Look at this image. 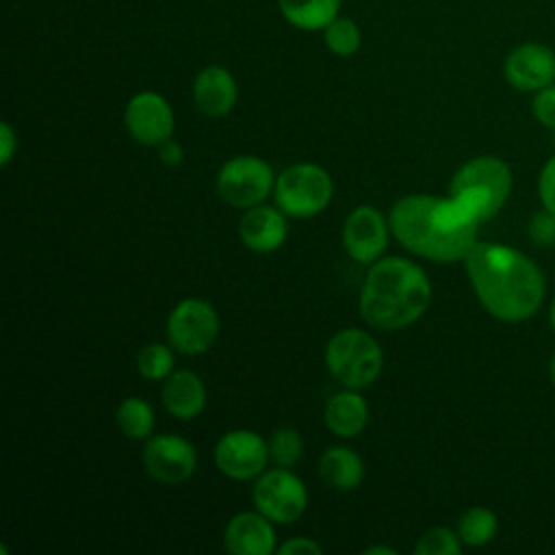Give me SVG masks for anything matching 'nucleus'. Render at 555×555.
Returning a JSON list of instances; mask_svg holds the SVG:
<instances>
[{
	"instance_id": "1",
	"label": "nucleus",
	"mask_w": 555,
	"mask_h": 555,
	"mask_svg": "<svg viewBox=\"0 0 555 555\" xmlns=\"http://www.w3.org/2000/svg\"><path fill=\"white\" fill-rule=\"evenodd\" d=\"M468 282L486 312L503 323H522L535 317L546 297L542 269L522 251L477 241L464 256Z\"/></svg>"
},
{
	"instance_id": "2",
	"label": "nucleus",
	"mask_w": 555,
	"mask_h": 555,
	"mask_svg": "<svg viewBox=\"0 0 555 555\" xmlns=\"http://www.w3.org/2000/svg\"><path fill=\"white\" fill-rule=\"evenodd\" d=\"M431 304L427 273L408 258L375 260L362 284L360 317L377 330H401L418 321Z\"/></svg>"
},
{
	"instance_id": "3",
	"label": "nucleus",
	"mask_w": 555,
	"mask_h": 555,
	"mask_svg": "<svg viewBox=\"0 0 555 555\" xmlns=\"http://www.w3.org/2000/svg\"><path fill=\"white\" fill-rule=\"evenodd\" d=\"M390 232L412 254L436 260H464L477 243V230H449L436 215L434 195H405L397 199L388 215Z\"/></svg>"
},
{
	"instance_id": "4",
	"label": "nucleus",
	"mask_w": 555,
	"mask_h": 555,
	"mask_svg": "<svg viewBox=\"0 0 555 555\" xmlns=\"http://www.w3.org/2000/svg\"><path fill=\"white\" fill-rule=\"evenodd\" d=\"M512 169L505 160L483 154L466 160L451 178L449 195L460 199L483 223L501 212L512 193Z\"/></svg>"
},
{
	"instance_id": "5",
	"label": "nucleus",
	"mask_w": 555,
	"mask_h": 555,
	"mask_svg": "<svg viewBox=\"0 0 555 555\" xmlns=\"http://www.w3.org/2000/svg\"><path fill=\"white\" fill-rule=\"evenodd\" d=\"M325 366L345 388H369L382 373L384 353L379 343L364 330L336 332L325 347Z\"/></svg>"
},
{
	"instance_id": "6",
	"label": "nucleus",
	"mask_w": 555,
	"mask_h": 555,
	"mask_svg": "<svg viewBox=\"0 0 555 555\" xmlns=\"http://www.w3.org/2000/svg\"><path fill=\"white\" fill-rule=\"evenodd\" d=\"M278 208L291 217H314L327 208L334 195L330 173L314 163H297L286 167L273 186Z\"/></svg>"
},
{
	"instance_id": "7",
	"label": "nucleus",
	"mask_w": 555,
	"mask_h": 555,
	"mask_svg": "<svg viewBox=\"0 0 555 555\" xmlns=\"http://www.w3.org/2000/svg\"><path fill=\"white\" fill-rule=\"evenodd\" d=\"M167 343L182 356L206 353L219 334V314L212 304L189 297L167 317Z\"/></svg>"
},
{
	"instance_id": "8",
	"label": "nucleus",
	"mask_w": 555,
	"mask_h": 555,
	"mask_svg": "<svg viewBox=\"0 0 555 555\" xmlns=\"http://www.w3.org/2000/svg\"><path fill=\"white\" fill-rule=\"evenodd\" d=\"M251 501L271 522L291 525L306 512L308 490L295 473L275 466L256 477Z\"/></svg>"
},
{
	"instance_id": "9",
	"label": "nucleus",
	"mask_w": 555,
	"mask_h": 555,
	"mask_svg": "<svg viewBox=\"0 0 555 555\" xmlns=\"http://www.w3.org/2000/svg\"><path fill=\"white\" fill-rule=\"evenodd\" d=\"M273 186L275 176L269 163L249 154L225 160L217 173V193L234 208L258 206Z\"/></svg>"
},
{
	"instance_id": "10",
	"label": "nucleus",
	"mask_w": 555,
	"mask_h": 555,
	"mask_svg": "<svg viewBox=\"0 0 555 555\" xmlns=\"http://www.w3.org/2000/svg\"><path fill=\"white\" fill-rule=\"evenodd\" d=\"M269 442L251 429H232L215 444V464L221 475L247 481L267 470Z\"/></svg>"
},
{
	"instance_id": "11",
	"label": "nucleus",
	"mask_w": 555,
	"mask_h": 555,
	"mask_svg": "<svg viewBox=\"0 0 555 555\" xmlns=\"http://www.w3.org/2000/svg\"><path fill=\"white\" fill-rule=\"evenodd\" d=\"M143 466L147 475L165 486L186 481L197 466L195 447L176 434L150 436L143 447Z\"/></svg>"
},
{
	"instance_id": "12",
	"label": "nucleus",
	"mask_w": 555,
	"mask_h": 555,
	"mask_svg": "<svg viewBox=\"0 0 555 555\" xmlns=\"http://www.w3.org/2000/svg\"><path fill=\"white\" fill-rule=\"evenodd\" d=\"M128 134L145 147H158L171 139L176 121L169 102L156 91L134 93L124 111Z\"/></svg>"
},
{
	"instance_id": "13",
	"label": "nucleus",
	"mask_w": 555,
	"mask_h": 555,
	"mask_svg": "<svg viewBox=\"0 0 555 555\" xmlns=\"http://www.w3.org/2000/svg\"><path fill=\"white\" fill-rule=\"evenodd\" d=\"M390 223L375 206H356L343 223V245L347 254L360 264H373L379 260L388 245Z\"/></svg>"
},
{
	"instance_id": "14",
	"label": "nucleus",
	"mask_w": 555,
	"mask_h": 555,
	"mask_svg": "<svg viewBox=\"0 0 555 555\" xmlns=\"http://www.w3.org/2000/svg\"><path fill=\"white\" fill-rule=\"evenodd\" d=\"M503 76L509 87L525 93H535L555 82L553 48L527 41L516 46L503 61Z\"/></svg>"
},
{
	"instance_id": "15",
	"label": "nucleus",
	"mask_w": 555,
	"mask_h": 555,
	"mask_svg": "<svg viewBox=\"0 0 555 555\" xmlns=\"http://www.w3.org/2000/svg\"><path fill=\"white\" fill-rule=\"evenodd\" d=\"M273 525L258 509L238 512L225 525L223 546L234 555H271L278 548Z\"/></svg>"
},
{
	"instance_id": "16",
	"label": "nucleus",
	"mask_w": 555,
	"mask_h": 555,
	"mask_svg": "<svg viewBox=\"0 0 555 555\" xmlns=\"http://www.w3.org/2000/svg\"><path fill=\"white\" fill-rule=\"evenodd\" d=\"M288 228L284 212L273 206H251L238 221V236L243 245L258 254H269L282 247Z\"/></svg>"
},
{
	"instance_id": "17",
	"label": "nucleus",
	"mask_w": 555,
	"mask_h": 555,
	"mask_svg": "<svg viewBox=\"0 0 555 555\" xmlns=\"http://www.w3.org/2000/svg\"><path fill=\"white\" fill-rule=\"evenodd\" d=\"M238 98L234 76L221 65L204 67L193 82V100L199 113L206 117L228 115Z\"/></svg>"
},
{
	"instance_id": "18",
	"label": "nucleus",
	"mask_w": 555,
	"mask_h": 555,
	"mask_svg": "<svg viewBox=\"0 0 555 555\" xmlns=\"http://www.w3.org/2000/svg\"><path fill=\"white\" fill-rule=\"evenodd\" d=\"M163 408L178 421H191L206 408V386L197 373L189 369L173 371L160 390Z\"/></svg>"
},
{
	"instance_id": "19",
	"label": "nucleus",
	"mask_w": 555,
	"mask_h": 555,
	"mask_svg": "<svg viewBox=\"0 0 555 555\" xmlns=\"http://www.w3.org/2000/svg\"><path fill=\"white\" fill-rule=\"evenodd\" d=\"M325 427L338 438H356L369 423V405L353 388L336 392L323 412Z\"/></svg>"
},
{
	"instance_id": "20",
	"label": "nucleus",
	"mask_w": 555,
	"mask_h": 555,
	"mask_svg": "<svg viewBox=\"0 0 555 555\" xmlns=\"http://www.w3.org/2000/svg\"><path fill=\"white\" fill-rule=\"evenodd\" d=\"M321 479L340 492L356 490L364 479L362 457L349 447H330L319 460Z\"/></svg>"
},
{
	"instance_id": "21",
	"label": "nucleus",
	"mask_w": 555,
	"mask_h": 555,
	"mask_svg": "<svg viewBox=\"0 0 555 555\" xmlns=\"http://www.w3.org/2000/svg\"><path fill=\"white\" fill-rule=\"evenodd\" d=\"M284 20L299 30H323L338 17L340 0H278Z\"/></svg>"
},
{
	"instance_id": "22",
	"label": "nucleus",
	"mask_w": 555,
	"mask_h": 555,
	"mask_svg": "<svg viewBox=\"0 0 555 555\" xmlns=\"http://www.w3.org/2000/svg\"><path fill=\"white\" fill-rule=\"evenodd\" d=\"M115 423L128 440H147L154 431V408L141 397H126L115 410Z\"/></svg>"
},
{
	"instance_id": "23",
	"label": "nucleus",
	"mask_w": 555,
	"mask_h": 555,
	"mask_svg": "<svg viewBox=\"0 0 555 555\" xmlns=\"http://www.w3.org/2000/svg\"><path fill=\"white\" fill-rule=\"evenodd\" d=\"M457 535L462 544L466 546H483L494 540L499 531V518L492 509L483 505L468 507L460 518H457Z\"/></svg>"
},
{
	"instance_id": "24",
	"label": "nucleus",
	"mask_w": 555,
	"mask_h": 555,
	"mask_svg": "<svg viewBox=\"0 0 555 555\" xmlns=\"http://www.w3.org/2000/svg\"><path fill=\"white\" fill-rule=\"evenodd\" d=\"M173 347L167 343H147L137 353V371L150 382L167 379L173 373Z\"/></svg>"
},
{
	"instance_id": "25",
	"label": "nucleus",
	"mask_w": 555,
	"mask_h": 555,
	"mask_svg": "<svg viewBox=\"0 0 555 555\" xmlns=\"http://www.w3.org/2000/svg\"><path fill=\"white\" fill-rule=\"evenodd\" d=\"M323 39L336 56H351L360 50L362 33L353 20L336 17L323 28Z\"/></svg>"
},
{
	"instance_id": "26",
	"label": "nucleus",
	"mask_w": 555,
	"mask_h": 555,
	"mask_svg": "<svg viewBox=\"0 0 555 555\" xmlns=\"http://www.w3.org/2000/svg\"><path fill=\"white\" fill-rule=\"evenodd\" d=\"M267 442H269V457L275 466L288 468L297 464L304 455V440L299 431L293 427L275 429Z\"/></svg>"
},
{
	"instance_id": "27",
	"label": "nucleus",
	"mask_w": 555,
	"mask_h": 555,
	"mask_svg": "<svg viewBox=\"0 0 555 555\" xmlns=\"http://www.w3.org/2000/svg\"><path fill=\"white\" fill-rule=\"evenodd\" d=\"M414 553L416 555H460L462 540L457 531H451L449 527H431L418 538V542L414 544Z\"/></svg>"
},
{
	"instance_id": "28",
	"label": "nucleus",
	"mask_w": 555,
	"mask_h": 555,
	"mask_svg": "<svg viewBox=\"0 0 555 555\" xmlns=\"http://www.w3.org/2000/svg\"><path fill=\"white\" fill-rule=\"evenodd\" d=\"M531 241L540 247H551L555 245V212L542 208L540 212H535L529 221L527 228Z\"/></svg>"
},
{
	"instance_id": "29",
	"label": "nucleus",
	"mask_w": 555,
	"mask_h": 555,
	"mask_svg": "<svg viewBox=\"0 0 555 555\" xmlns=\"http://www.w3.org/2000/svg\"><path fill=\"white\" fill-rule=\"evenodd\" d=\"M531 111L540 126L555 130V82L533 93Z\"/></svg>"
},
{
	"instance_id": "30",
	"label": "nucleus",
	"mask_w": 555,
	"mask_h": 555,
	"mask_svg": "<svg viewBox=\"0 0 555 555\" xmlns=\"http://www.w3.org/2000/svg\"><path fill=\"white\" fill-rule=\"evenodd\" d=\"M538 197H540L542 208L555 212V154L540 169Z\"/></svg>"
},
{
	"instance_id": "31",
	"label": "nucleus",
	"mask_w": 555,
	"mask_h": 555,
	"mask_svg": "<svg viewBox=\"0 0 555 555\" xmlns=\"http://www.w3.org/2000/svg\"><path fill=\"white\" fill-rule=\"evenodd\" d=\"M280 555H321L323 548L317 540L308 538V535H297V538H288L286 542H282L278 546Z\"/></svg>"
},
{
	"instance_id": "32",
	"label": "nucleus",
	"mask_w": 555,
	"mask_h": 555,
	"mask_svg": "<svg viewBox=\"0 0 555 555\" xmlns=\"http://www.w3.org/2000/svg\"><path fill=\"white\" fill-rule=\"evenodd\" d=\"M15 150H17V134H15L13 128L4 121V124L0 126V165H2V167L11 163Z\"/></svg>"
},
{
	"instance_id": "33",
	"label": "nucleus",
	"mask_w": 555,
	"mask_h": 555,
	"mask_svg": "<svg viewBox=\"0 0 555 555\" xmlns=\"http://www.w3.org/2000/svg\"><path fill=\"white\" fill-rule=\"evenodd\" d=\"M158 158L163 165L167 167H178L184 158V152H182V145L173 139H167L165 143L158 145Z\"/></svg>"
},
{
	"instance_id": "34",
	"label": "nucleus",
	"mask_w": 555,
	"mask_h": 555,
	"mask_svg": "<svg viewBox=\"0 0 555 555\" xmlns=\"http://www.w3.org/2000/svg\"><path fill=\"white\" fill-rule=\"evenodd\" d=\"M364 553L366 555H379V553H386V555H395V548H388V546H369V548H364Z\"/></svg>"
},
{
	"instance_id": "35",
	"label": "nucleus",
	"mask_w": 555,
	"mask_h": 555,
	"mask_svg": "<svg viewBox=\"0 0 555 555\" xmlns=\"http://www.w3.org/2000/svg\"><path fill=\"white\" fill-rule=\"evenodd\" d=\"M548 321H551V327L555 330V295H553V299L548 304Z\"/></svg>"
},
{
	"instance_id": "36",
	"label": "nucleus",
	"mask_w": 555,
	"mask_h": 555,
	"mask_svg": "<svg viewBox=\"0 0 555 555\" xmlns=\"http://www.w3.org/2000/svg\"><path fill=\"white\" fill-rule=\"evenodd\" d=\"M548 375H551V382H553V386H555V353H553L551 360H548Z\"/></svg>"
}]
</instances>
